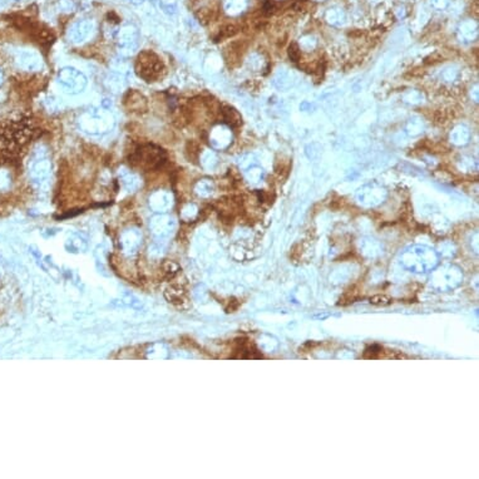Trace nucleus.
<instances>
[{
	"instance_id": "f257e3e1",
	"label": "nucleus",
	"mask_w": 479,
	"mask_h": 479,
	"mask_svg": "<svg viewBox=\"0 0 479 479\" xmlns=\"http://www.w3.org/2000/svg\"><path fill=\"white\" fill-rule=\"evenodd\" d=\"M134 69L137 75L146 82H157L166 74L165 64L152 51H143L138 54Z\"/></svg>"
},
{
	"instance_id": "f03ea898",
	"label": "nucleus",
	"mask_w": 479,
	"mask_h": 479,
	"mask_svg": "<svg viewBox=\"0 0 479 479\" xmlns=\"http://www.w3.org/2000/svg\"><path fill=\"white\" fill-rule=\"evenodd\" d=\"M130 162L134 167H141L143 170H154L166 162V152L153 144H146L139 147L130 157Z\"/></svg>"
},
{
	"instance_id": "7ed1b4c3",
	"label": "nucleus",
	"mask_w": 479,
	"mask_h": 479,
	"mask_svg": "<svg viewBox=\"0 0 479 479\" xmlns=\"http://www.w3.org/2000/svg\"><path fill=\"white\" fill-rule=\"evenodd\" d=\"M33 130L29 122L25 121H18V122H10L5 125L0 131V141L7 144L8 147L22 146L31 137Z\"/></svg>"
},
{
	"instance_id": "20e7f679",
	"label": "nucleus",
	"mask_w": 479,
	"mask_h": 479,
	"mask_svg": "<svg viewBox=\"0 0 479 479\" xmlns=\"http://www.w3.org/2000/svg\"><path fill=\"white\" fill-rule=\"evenodd\" d=\"M58 82L64 92L70 94L81 93L87 86V78L84 77L83 73L70 67L63 68L58 73Z\"/></svg>"
},
{
	"instance_id": "39448f33",
	"label": "nucleus",
	"mask_w": 479,
	"mask_h": 479,
	"mask_svg": "<svg viewBox=\"0 0 479 479\" xmlns=\"http://www.w3.org/2000/svg\"><path fill=\"white\" fill-rule=\"evenodd\" d=\"M123 104L127 108L130 112L132 113H143L146 112L148 108V103H147L146 97L139 92L131 89L123 97Z\"/></svg>"
},
{
	"instance_id": "423d86ee",
	"label": "nucleus",
	"mask_w": 479,
	"mask_h": 479,
	"mask_svg": "<svg viewBox=\"0 0 479 479\" xmlns=\"http://www.w3.org/2000/svg\"><path fill=\"white\" fill-rule=\"evenodd\" d=\"M18 63L20 68L28 72H36L42 68V59L35 52L23 51L18 55Z\"/></svg>"
},
{
	"instance_id": "0eeeda50",
	"label": "nucleus",
	"mask_w": 479,
	"mask_h": 479,
	"mask_svg": "<svg viewBox=\"0 0 479 479\" xmlns=\"http://www.w3.org/2000/svg\"><path fill=\"white\" fill-rule=\"evenodd\" d=\"M51 162L48 159H38L31 167V178H33L35 182H43L44 180L49 177V173H51Z\"/></svg>"
},
{
	"instance_id": "6e6552de",
	"label": "nucleus",
	"mask_w": 479,
	"mask_h": 479,
	"mask_svg": "<svg viewBox=\"0 0 479 479\" xmlns=\"http://www.w3.org/2000/svg\"><path fill=\"white\" fill-rule=\"evenodd\" d=\"M92 31V24L89 22H81L73 25L69 30V39L74 43H79L88 38Z\"/></svg>"
},
{
	"instance_id": "1a4fd4ad",
	"label": "nucleus",
	"mask_w": 479,
	"mask_h": 479,
	"mask_svg": "<svg viewBox=\"0 0 479 479\" xmlns=\"http://www.w3.org/2000/svg\"><path fill=\"white\" fill-rule=\"evenodd\" d=\"M221 115H222V121L227 123L230 127H237L242 123L241 115L238 114L237 110L232 107L225 106L221 109Z\"/></svg>"
},
{
	"instance_id": "9d476101",
	"label": "nucleus",
	"mask_w": 479,
	"mask_h": 479,
	"mask_svg": "<svg viewBox=\"0 0 479 479\" xmlns=\"http://www.w3.org/2000/svg\"><path fill=\"white\" fill-rule=\"evenodd\" d=\"M136 39H137L136 31H134L133 29H131V28L125 29V30L119 34L121 47L125 49H130V48L132 49L134 47V44H136Z\"/></svg>"
},
{
	"instance_id": "9b49d317",
	"label": "nucleus",
	"mask_w": 479,
	"mask_h": 479,
	"mask_svg": "<svg viewBox=\"0 0 479 479\" xmlns=\"http://www.w3.org/2000/svg\"><path fill=\"white\" fill-rule=\"evenodd\" d=\"M370 304L376 305V306H386V305L391 304V299H389L385 295H375V296L370 297Z\"/></svg>"
},
{
	"instance_id": "f8f14e48",
	"label": "nucleus",
	"mask_w": 479,
	"mask_h": 479,
	"mask_svg": "<svg viewBox=\"0 0 479 479\" xmlns=\"http://www.w3.org/2000/svg\"><path fill=\"white\" fill-rule=\"evenodd\" d=\"M237 33V28L235 25H226L222 30L220 31V36L216 39V42H218L220 39H225V38H230V36H233L235 34Z\"/></svg>"
},
{
	"instance_id": "ddd939ff",
	"label": "nucleus",
	"mask_w": 479,
	"mask_h": 479,
	"mask_svg": "<svg viewBox=\"0 0 479 479\" xmlns=\"http://www.w3.org/2000/svg\"><path fill=\"white\" fill-rule=\"evenodd\" d=\"M10 186V176L7 171L0 170V189H5Z\"/></svg>"
},
{
	"instance_id": "4468645a",
	"label": "nucleus",
	"mask_w": 479,
	"mask_h": 479,
	"mask_svg": "<svg viewBox=\"0 0 479 479\" xmlns=\"http://www.w3.org/2000/svg\"><path fill=\"white\" fill-rule=\"evenodd\" d=\"M289 57H290V59L293 60L294 63L299 62V58H300L299 47H297L295 43H293L290 47H289Z\"/></svg>"
},
{
	"instance_id": "2eb2a0df",
	"label": "nucleus",
	"mask_w": 479,
	"mask_h": 479,
	"mask_svg": "<svg viewBox=\"0 0 479 479\" xmlns=\"http://www.w3.org/2000/svg\"><path fill=\"white\" fill-rule=\"evenodd\" d=\"M137 177L136 176H133V175H131V173H128L127 176H125V177H123V182H125V185L128 187V188H134V187H137V185H138V182H137Z\"/></svg>"
},
{
	"instance_id": "dca6fc26",
	"label": "nucleus",
	"mask_w": 479,
	"mask_h": 479,
	"mask_svg": "<svg viewBox=\"0 0 479 479\" xmlns=\"http://www.w3.org/2000/svg\"><path fill=\"white\" fill-rule=\"evenodd\" d=\"M2 82H3V74H2V72H0V84H2Z\"/></svg>"
}]
</instances>
